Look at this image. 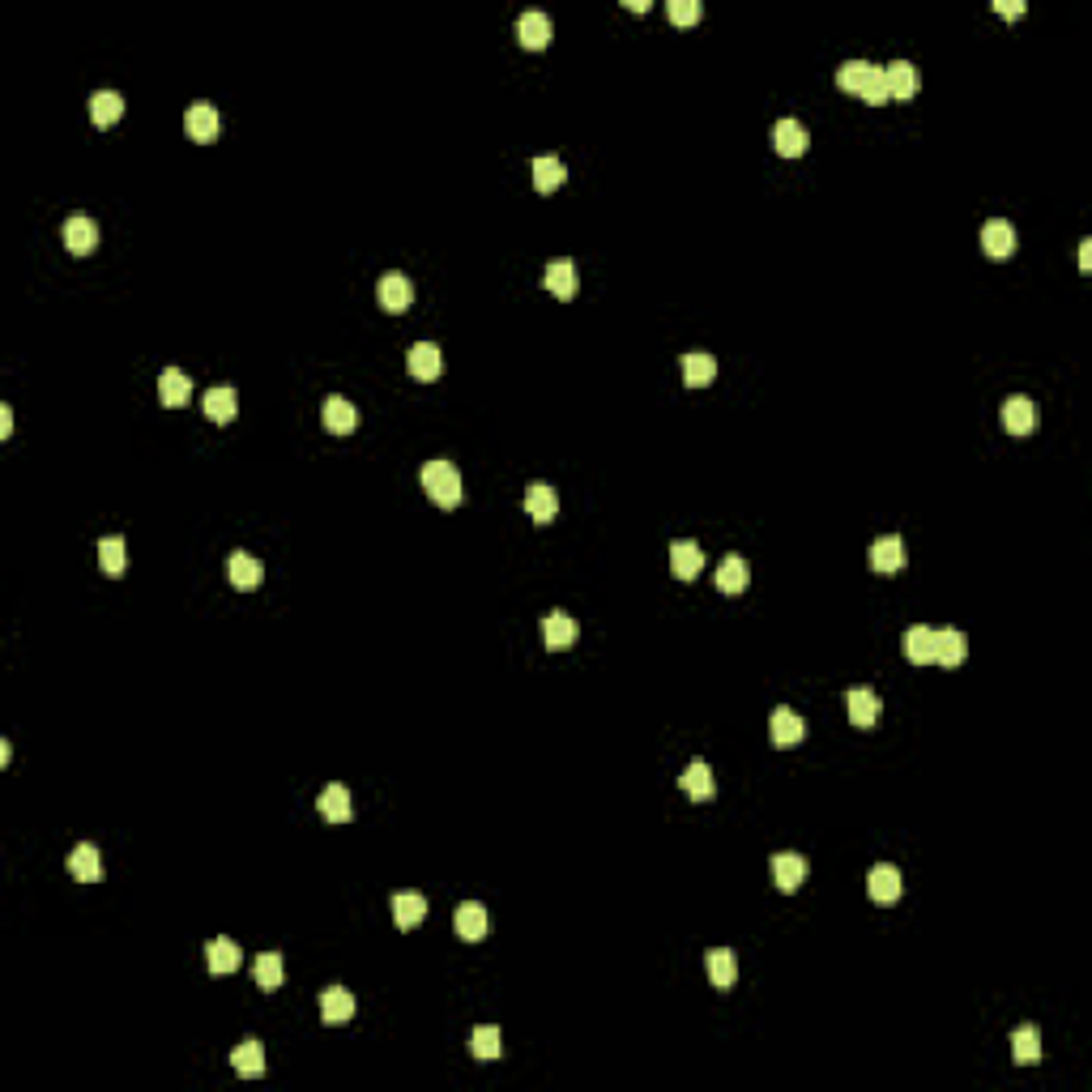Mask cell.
<instances>
[{
	"label": "cell",
	"mask_w": 1092,
	"mask_h": 1092,
	"mask_svg": "<svg viewBox=\"0 0 1092 1092\" xmlns=\"http://www.w3.org/2000/svg\"><path fill=\"white\" fill-rule=\"evenodd\" d=\"M1080 269H1092V239L1080 243Z\"/></svg>",
	"instance_id": "cell-48"
},
{
	"label": "cell",
	"mask_w": 1092,
	"mask_h": 1092,
	"mask_svg": "<svg viewBox=\"0 0 1092 1092\" xmlns=\"http://www.w3.org/2000/svg\"><path fill=\"white\" fill-rule=\"evenodd\" d=\"M516 34H521V43H526V48H546V43H551V34H555V21L546 18L542 9H526V13H521V21H516Z\"/></svg>",
	"instance_id": "cell-11"
},
{
	"label": "cell",
	"mask_w": 1092,
	"mask_h": 1092,
	"mask_svg": "<svg viewBox=\"0 0 1092 1092\" xmlns=\"http://www.w3.org/2000/svg\"><path fill=\"white\" fill-rule=\"evenodd\" d=\"M845 704H850V721L853 726H875L880 721V696L875 691H867V688H858V691H850L845 696Z\"/></svg>",
	"instance_id": "cell-31"
},
{
	"label": "cell",
	"mask_w": 1092,
	"mask_h": 1092,
	"mask_svg": "<svg viewBox=\"0 0 1092 1092\" xmlns=\"http://www.w3.org/2000/svg\"><path fill=\"white\" fill-rule=\"evenodd\" d=\"M772 145H777L785 158H799V154L807 150V129H802L794 116H785V120L772 124Z\"/></svg>",
	"instance_id": "cell-17"
},
{
	"label": "cell",
	"mask_w": 1092,
	"mask_h": 1092,
	"mask_svg": "<svg viewBox=\"0 0 1092 1092\" xmlns=\"http://www.w3.org/2000/svg\"><path fill=\"white\" fill-rule=\"evenodd\" d=\"M61 239H64V248H69V253L86 256L94 243H99V226H94V218H86V213H73V218H64Z\"/></svg>",
	"instance_id": "cell-2"
},
{
	"label": "cell",
	"mask_w": 1092,
	"mask_h": 1092,
	"mask_svg": "<svg viewBox=\"0 0 1092 1092\" xmlns=\"http://www.w3.org/2000/svg\"><path fill=\"white\" fill-rule=\"evenodd\" d=\"M1012 1054L1020 1067H1037L1042 1062V1032L1032 1029V1024H1024V1029H1016L1012 1037Z\"/></svg>",
	"instance_id": "cell-35"
},
{
	"label": "cell",
	"mask_w": 1092,
	"mask_h": 1092,
	"mask_svg": "<svg viewBox=\"0 0 1092 1092\" xmlns=\"http://www.w3.org/2000/svg\"><path fill=\"white\" fill-rule=\"evenodd\" d=\"M324 427L334 435H346V431H354V423H359V415H354V405L346 402L342 393H334V397H324Z\"/></svg>",
	"instance_id": "cell-26"
},
{
	"label": "cell",
	"mask_w": 1092,
	"mask_h": 1092,
	"mask_svg": "<svg viewBox=\"0 0 1092 1092\" xmlns=\"http://www.w3.org/2000/svg\"><path fill=\"white\" fill-rule=\"evenodd\" d=\"M354 1016V994L342 990V986H329L321 994V1020L324 1024H346Z\"/></svg>",
	"instance_id": "cell-22"
},
{
	"label": "cell",
	"mask_w": 1092,
	"mask_h": 1092,
	"mask_svg": "<svg viewBox=\"0 0 1092 1092\" xmlns=\"http://www.w3.org/2000/svg\"><path fill=\"white\" fill-rule=\"evenodd\" d=\"M405 367H410L415 380H435V375L444 372V354H440V346L435 342H418V346H410V354H405Z\"/></svg>",
	"instance_id": "cell-3"
},
{
	"label": "cell",
	"mask_w": 1092,
	"mask_h": 1092,
	"mask_svg": "<svg viewBox=\"0 0 1092 1092\" xmlns=\"http://www.w3.org/2000/svg\"><path fill=\"white\" fill-rule=\"evenodd\" d=\"M526 512L534 516L538 526H546V521H555V512H559V496L546 483H534L526 491Z\"/></svg>",
	"instance_id": "cell-27"
},
{
	"label": "cell",
	"mask_w": 1092,
	"mask_h": 1092,
	"mask_svg": "<svg viewBox=\"0 0 1092 1092\" xmlns=\"http://www.w3.org/2000/svg\"><path fill=\"white\" fill-rule=\"evenodd\" d=\"M981 248L990 256H1012L1016 253V226L1007 218H990L981 226Z\"/></svg>",
	"instance_id": "cell-15"
},
{
	"label": "cell",
	"mask_w": 1092,
	"mask_h": 1092,
	"mask_svg": "<svg viewBox=\"0 0 1092 1092\" xmlns=\"http://www.w3.org/2000/svg\"><path fill=\"white\" fill-rule=\"evenodd\" d=\"M218 112H213L210 102H193L188 112H184V129H188V137L193 142H213L218 137Z\"/></svg>",
	"instance_id": "cell-14"
},
{
	"label": "cell",
	"mask_w": 1092,
	"mask_h": 1092,
	"mask_svg": "<svg viewBox=\"0 0 1092 1092\" xmlns=\"http://www.w3.org/2000/svg\"><path fill=\"white\" fill-rule=\"evenodd\" d=\"M226 572H231V585H235V589H256V585H261V577H265L261 559L243 555V551H235V555H231V564H226Z\"/></svg>",
	"instance_id": "cell-32"
},
{
	"label": "cell",
	"mask_w": 1092,
	"mask_h": 1092,
	"mask_svg": "<svg viewBox=\"0 0 1092 1092\" xmlns=\"http://www.w3.org/2000/svg\"><path fill=\"white\" fill-rule=\"evenodd\" d=\"M69 870H73V880H81V883L102 880V853L94 850L90 840H81L77 850L69 853Z\"/></svg>",
	"instance_id": "cell-19"
},
{
	"label": "cell",
	"mask_w": 1092,
	"mask_h": 1092,
	"mask_svg": "<svg viewBox=\"0 0 1092 1092\" xmlns=\"http://www.w3.org/2000/svg\"><path fill=\"white\" fill-rule=\"evenodd\" d=\"M867 69H870V61H845L837 69V86L840 90H858V81L867 77Z\"/></svg>",
	"instance_id": "cell-44"
},
{
	"label": "cell",
	"mask_w": 1092,
	"mask_h": 1092,
	"mask_svg": "<svg viewBox=\"0 0 1092 1092\" xmlns=\"http://www.w3.org/2000/svg\"><path fill=\"white\" fill-rule=\"evenodd\" d=\"M13 431V410L9 405H0V435H9Z\"/></svg>",
	"instance_id": "cell-47"
},
{
	"label": "cell",
	"mask_w": 1092,
	"mask_h": 1092,
	"mask_svg": "<svg viewBox=\"0 0 1092 1092\" xmlns=\"http://www.w3.org/2000/svg\"><path fill=\"white\" fill-rule=\"evenodd\" d=\"M1003 427L1012 435H1029L1032 427H1037V405H1032V397L1016 393L1003 402Z\"/></svg>",
	"instance_id": "cell-5"
},
{
	"label": "cell",
	"mask_w": 1092,
	"mask_h": 1092,
	"mask_svg": "<svg viewBox=\"0 0 1092 1092\" xmlns=\"http://www.w3.org/2000/svg\"><path fill=\"white\" fill-rule=\"evenodd\" d=\"M542 640H546V648H567L577 640V619L564 615V610H551V615L542 619Z\"/></svg>",
	"instance_id": "cell-21"
},
{
	"label": "cell",
	"mask_w": 1092,
	"mask_h": 1092,
	"mask_svg": "<svg viewBox=\"0 0 1092 1092\" xmlns=\"http://www.w3.org/2000/svg\"><path fill=\"white\" fill-rule=\"evenodd\" d=\"M964 658H969V636L956 632V627H939V632H935V662H943V666H961Z\"/></svg>",
	"instance_id": "cell-10"
},
{
	"label": "cell",
	"mask_w": 1092,
	"mask_h": 1092,
	"mask_svg": "<svg viewBox=\"0 0 1092 1092\" xmlns=\"http://www.w3.org/2000/svg\"><path fill=\"white\" fill-rule=\"evenodd\" d=\"M564 162L555 158V154H538L534 158V188L538 193H551V188H559L564 184Z\"/></svg>",
	"instance_id": "cell-40"
},
{
	"label": "cell",
	"mask_w": 1092,
	"mask_h": 1092,
	"mask_svg": "<svg viewBox=\"0 0 1092 1092\" xmlns=\"http://www.w3.org/2000/svg\"><path fill=\"white\" fill-rule=\"evenodd\" d=\"M704 964H708V981H713L717 990H730L734 977H739V961H734V951L730 948H713L704 956Z\"/></svg>",
	"instance_id": "cell-20"
},
{
	"label": "cell",
	"mask_w": 1092,
	"mask_h": 1092,
	"mask_svg": "<svg viewBox=\"0 0 1092 1092\" xmlns=\"http://www.w3.org/2000/svg\"><path fill=\"white\" fill-rule=\"evenodd\" d=\"M858 94L862 102H870V107H880V102H888V77H883V64H870L867 77L858 81Z\"/></svg>",
	"instance_id": "cell-41"
},
{
	"label": "cell",
	"mask_w": 1092,
	"mask_h": 1092,
	"mask_svg": "<svg viewBox=\"0 0 1092 1092\" xmlns=\"http://www.w3.org/2000/svg\"><path fill=\"white\" fill-rule=\"evenodd\" d=\"M158 397L167 405H184L188 397H193V380L180 372V367H162V375H158Z\"/></svg>",
	"instance_id": "cell-28"
},
{
	"label": "cell",
	"mask_w": 1092,
	"mask_h": 1092,
	"mask_svg": "<svg viewBox=\"0 0 1092 1092\" xmlns=\"http://www.w3.org/2000/svg\"><path fill=\"white\" fill-rule=\"evenodd\" d=\"M870 567H875V572H896V567H905V542H900V534H883L870 542Z\"/></svg>",
	"instance_id": "cell-12"
},
{
	"label": "cell",
	"mask_w": 1092,
	"mask_h": 1092,
	"mask_svg": "<svg viewBox=\"0 0 1092 1092\" xmlns=\"http://www.w3.org/2000/svg\"><path fill=\"white\" fill-rule=\"evenodd\" d=\"M542 286L551 294H559V299H572L577 294V265L567 261V256H559V261H551L542 269Z\"/></svg>",
	"instance_id": "cell-13"
},
{
	"label": "cell",
	"mask_w": 1092,
	"mask_h": 1092,
	"mask_svg": "<svg viewBox=\"0 0 1092 1092\" xmlns=\"http://www.w3.org/2000/svg\"><path fill=\"white\" fill-rule=\"evenodd\" d=\"M453 926H457V935L461 939H483L486 935V909L478 905V900H466V905H457V913H453Z\"/></svg>",
	"instance_id": "cell-23"
},
{
	"label": "cell",
	"mask_w": 1092,
	"mask_h": 1092,
	"mask_svg": "<svg viewBox=\"0 0 1092 1092\" xmlns=\"http://www.w3.org/2000/svg\"><path fill=\"white\" fill-rule=\"evenodd\" d=\"M393 918L402 931H415L418 921L427 918V900L418 892H402V896H393Z\"/></svg>",
	"instance_id": "cell-34"
},
{
	"label": "cell",
	"mask_w": 1092,
	"mask_h": 1092,
	"mask_svg": "<svg viewBox=\"0 0 1092 1092\" xmlns=\"http://www.w3.org/2000/svg\"><path fill=\"white\" fill-rule=\"evenodd\" d=\"M90 116L99 129H107V124H116L124 116V99L116 90H94L90 94Z\"/></svg>",
	"instance_id": "cell-37"
},
{
	"label": "cell",
	"mask_w": 1092,
	"mask_h": 1092,
	"mask_svg": "<svg viewBox=\"0 0 1092 1092\" xmlns=\"http://www.w3.org/2000/svg\"><path fill=\"white\" fill-rule=\"evenodd\" d=\"M678 785H683V794H688V799H696V802L713 799V769H708L704 759H691Z\"/></svg>",
	"instance_id": "cell-30"
},
{
	"label": "cell",
	"mask_w": 1092,
	"mask_h": 1092,
	"mask_svg": "<svg viewBox=\"0 0 1092 1092\" xmlns=\"http://www.w3.org/2000/svg\"><path fill=\"white\" fill-rule=\"evenodd\" d=\"M205 969L213 973V977H226V973L239 969V943L226 939V935H218V939L205 948Z\"/></svg>",
	"instance_id": "cell-9"
},
{
	"label": "cell",
	"mask_w": 1092,
	"mask_h": 1092,
	"mask_svg": "<svg viewBox=\"0 0 1092 1092\" xmlns=\"http://www.w3.org/2000/svg\"><path fill=\"white\" fill-rule=\"evenodd\" d=\"M772 880L781 892H799L807 880V858L802 853H772Z\"/></svg>",
	"instance_id": "cell-8"
},
{
	"label": "cell",
	"mask_w": 1092,
	"mask_h": 1092,
	"mask_svg": "<svg viewBox=\"0 0 1092 1092\" xmlns=\"http://www.w3.org/2000/svg\"><path fill=\"white\" fill-rule=\"evenodd\" d=\"M717 589H721V594H743V589H747V559H743V555H726V559H721Z\"/></svg>",
	"instance_id": "cell-39"
},
{
	"label": "cell",
	"mask_w": 1092,
	"mask_h": 1092,
	"mask_svg": "<svg viewBox=\"0 0 1092 1092\" xmlns=\"http://www.w3.org/2000/svg\"><path fill=\"white\" fill-rule=\"evenodd\" d=\"M867 892H870V900H880V905L900 900V870L888 867V862H880V867L867 875Z\"/></svg>",
	"instance_id": "cell-16"
},
{
	"label": "cell",
	"mask_w": 1092,
	"mask_h": 1092,
	"mask_svg": "<svg viewBox=\"0 0 1092 1092\" xmlns=\"http://www.w3.org/2000/svg\"><path fill=\"white\" fill-rule=\"evenodd\" d=\"M994 9H999L1003 18H1020L1024 5H1020V0H994Z\"/></svg>",
	"instance_id": "cell-46"
},
{
	"label": "cell",
	"mask_w": 1092,
	"mask_h": 1092,
	"mask_svg": "<svg viewBox=\"0 0 1092 1092\" xmlns=\"http://www.w3.org/2000/svg\"><path fill=\"white\" fill-rule=\"evenodd\" d=\"M883 77H888V99H913L918 94V69L909 61L883 64Z\"/></svg>",
	"instance_id": "cell-18"
},
{
	"label": "cell",
	"mask_w": 1092,
	"mask_h": 1092,
	"mask_svg": "<svg viewBox=\"0 0 1092 1092\" xmlns=\"http://www.w3.org/2000/svg\"><path fill=\"white\" fill-rule=\"evenodd\" d=\"M231 1067L239 1075H248V1080H256V1075L265 1072V1050H261V1042H239L231 1050Z\"/></svg>",
	"instance_id": "cell-38"
},
{
	"label": "cell",
	"mask_w": 1092,
	"mask_h": 1092,
	"mask_svg": "<svg viewBox=\"0 0 1092 1092\" xmlns=\"http://www.w3.org/2000/svg\"><path fill=\"white\" fill-rule=\"evenodd\" d=\"M499 1045H504V1037H499L496 1024H483V1029H474V1037H470V1050H474L478 1062H496Z\"/></svg>",
	"instance_id": "cell-42"
},
{
	"label": "cell",
	"mask_w": 1092,
	"mask_h": 1092,
	"mask_svg": "<svg viewBox=\"0 0 1092 1092\" xmlns=\"http://www.w3.org/2000/svg\"><path fill=\"white\" fill-rule=\"evenodd\" d=\"M253 977H256V986H261V990H278V986H282V977H286L282 956H278V951H261V956L253 961Z\"/></svg>",
	"instance_id": "cell-36"
},
{
	"label": "cell",
	"mask_w": 1092,
	"mask_h": 1092,
	"mask_svg": "<svg viewBox=\"0 0 1092 1092\" xmlns=\"http://www.w3.org/2000/svg\"><path fill=\"white\" fill-rule=\"evenodd\" d=\"M316 807H321L324 819L346 824V819H350V789H346V785H324L321 799H316Z\"/></svg>",
	"instance_id": "cell-33"
},
{
	"label": "cell",
	"mask_w": 1092,
	"mask_h": 1092,
	"mask_svg": "<svg viewBox=\"0 0 1092 1092\" xmlns=\"http://www.w3.org/2000/svg\"><path fill=\"white\" fill-rule=\"evenodd\" d=\"M201 410L213 418V423H231L235 410H239V402H235V389H231V385H213V389H205Z\"/></svg>",
	"instance_id": "cell-24"
},
{
	"label": "cell",
	"mask_w": 1092,
	"mask_h": 1092,
	"mask_svg": "<svg viewBox=\"0 0 1092 1092\" xmlns=\"http://www.w3.org/2000/svg\"><path fill=\"white\" fill-rule=\"evenodd\" d=\"M375 294H380V307H385V312H405L410 299H415V286H410L405 273H385L380 286H375Z\"/></svg>",
	"instance_id": "cell-4"
},
{
	"label": "cell",
	"mask_w": 1092,
	"mask_h": 1092,
	"mask_svg": "<svg viewBox=\"0 0 1092 1092\" xmlns=\"http://www.w3.org/2000/svg\"><path fill=\"white\" fill-rule=\"evenodd\" d=\"M423 486H427V496H431L440 508L461 504V474H457L453 461H427L423 466Z\"/></svg>",
	"instance_id": "cell-1"
},
{
	"label": "cell",
	"mask_w": 1092,
	"mask_h": 1092,
	"mask_svg": "<svg viewBox=\"0 0 1092 1092\" xmlns=\"http://www.w3.org/2000/svg\"><path fill=\"white\" fill-rule=\"evenodd\" d=\"M905 658L918 662V666H926V662H935V627L918 623L905 632Z\"/></svg>",
	"instance_id": "cell-29"
},
{
	"label": "cell",
	"mask_w": 1092,
	"mask_h": 1092,
	"mask_svg": "<svg viewBox=\"0 0 1092 1092\" xmlns=\"http://www.w3.org/2000/svg\"><path fill=\"white\" fill-rule=\"evenodd\" d=\"M670 21H678V26H691V21H700V0H670Z\"/></svg>",
	"instance_id": "cell-45"
},
{
	"label": "cell",
	"mask_w": 1092,
	"mask_h": 1092,
	"mask_svg": "<svg viewBox=\"0 0 1092 1092\" xmlns=\"http://www.w3.org/2000/svg\"><path fill=\"white\" fill-rule=\"evenodd\" d=\"M670 567H675L678 580L700 577V567H704V551H700L691 538H678V542H670Z\"/></svg>",
	"instance_id": "cell-7"
},
{
	"label": "cell",
	"mask_w": 1092,
	"mask_h": 1092,
	"mask_svg": "<svg viewBox=\"0 0 1092 1092\" xmlns=\"http://www.w3.org/2000/svg\"><path fill=\"white\" fill-rule=\"evenodd\" d=\"M683 385H691V389H704L713 375H717V359L713 354H704V350H691V354H683Z\"/></svg>",
	"instance_id": "cell-25"
},
{
	"label": "cell",
	"mask_w": 1092,
	"mask_h": 1092,
	"mask_svg": "<svg viewBox=\"0 0 1092 1092\" xmlns=\"http://www.w3.org/2000/svg\"><path fill=\"white\" fill-rule=\"evenodd\" d=\"M769 734H772V743L777 747H794V743H802V734H807V726H802V717L794 713V708H772V717H769Z\"/></svg>",
	"instance_id": "cell-6"
},
{
	"label": "cell",
	"mask_w": 1092,
	"mask_h": 1092,
	"mask_svg": "<svg viewBox=\"0 0 1092 1092\" xmlns=\"http://www.w3.org/2000/svg\"><path fill=\"white\" fill-rule=\"evenodd\" d=\"M124 559H129V551H124V538L120 534H107L99 542V564L102 572H112V577H120L124 572Z\"/></svg>",
	"instance_id": "cell-43"
}]
</instances>
